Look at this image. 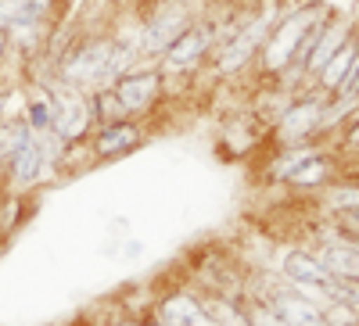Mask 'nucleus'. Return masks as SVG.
I'll return each instance as SVG.
<instances>
[{"label": "nucleus", "instance_id": "obj_4", "mask_svg": "<svg viewBox=\"0 0 359 326\" xmlns=\"http://www.w3.org/2000/svg\"><path fill=\"white\" fill-rule=\"evenodd\" d=\"M194 18H198V15L191 11L187 0H165V4H158L151 15H147L140 36H137L140 57H162V54L191 29Z\"/></svg>", "mask_w": 359, "mask_h": 326}, {"label": "nucleus", "instance_id": "obj_3", "mask_svg": "<svg viewBox=\"0 0 359 326\" xmlns=\"http://www.w3.org/2000/svg\"><path fill=\"white\" fill-rule=\"evenodd\" d=\"M327 15H331V8H323V4H306V8L284 11V15L277 18V25L269 29L262 50H259L262 72L277 79V76L294 62V50H298V43H302V36L309 33L320 18H327Z\"/></svg>", "mask_w": 359, "mask_h": 326}, {"label": "nucleus", "instance_id": "obj_15", "mask_svg": "<svg viewBox=\"0 0 359 326\" xmlns=\"http://www.w3.org/2000/svg\"><path fill=\"white\" fill-rule=\"evenodd\" d=\"M29 136H33V129H29V122H25L22 111L0 118V162L8 165V162L22 151V143H25Z\"/></svg>", "mask_w": 359, "mask_h": 326}, {"label": "nucleus", "instance_id": "obj_9", "mask_svg": "<svg viewBox=\"0 0 359 326\" xmlns=\"http://www.w3.org/2000/svg\"><path fill=\"white\" fill-rule=\"evenodd\" d=\"M266 305L273 309V316L284 323V326H331L323 316V309L309 298V294H302L298 287H280L266 298Z\"/></svg>", "mask_w": 359, "mask_h": 326}, {"label": "nucleus", "instance_id": "obj_8", "mask_svg": "<svg viewBox=\"0 0 359 326\" xmlns=\"http://www.w3.org/2000/svg\"><path fill=\"white\" fill-rule=\"evenodd\" d=\"M284 276H287L291 287H298L302 294H309L320 309L331 305V298H327V280H331V273L323 269V262H320L316 255H309V251H291V255L284 258Z\"/></svg>", "mask_w": 359, "mask_h": 326}, {"label": "nucleus", "instance_id": "obj_11", "mask_svg": "<svg viewBox=\"0 0 359 326\" xmlns=\"http://www.w3.org/2000/svg\"><path fill=\"white\" fill-rule=\"evenodd\" d=\"M158 323L162 326H216L212 316L191 294H172V298H165L158 305Z\"/></svg>", "mask_w": 359, "mask_h": 326}, {"label": "nucleus", "instance_id": "obj_25", "mask_svg": "<svg viewBox=\"0 0 359 326\" xmlns=\"http://www.w3.org/2000/svg\"><path fill=\"white\" fill-rule=\"evenodd\" d=\"M355 180H359V176H355Z\"/></svg>", "mask_w": 359, "mask_h": 326}, {"label": "nucleus", "instance_id": "obj_10", "mask_svg": "<svg viewBox=\"0 0 359 326\" xmlns=\"http://www.w3.org/2000/svg\"><path fill=\"white\" fill-rule=\"evenodd\" d=\"M147 140L144 126L137 118H123V122H111V126H97L90 133V147H94V158H123L130 151Z\"/></svg>", "mask_w": 359, "mask_h": 326}, {"label": "nucleus", "instance_id": "obj_13", "mask_svg": "<svg viewBox=\"0 0 359 326\" xmlns=\"http://www.w3.org/2000/svg\"><path fill=\"white\" fill-rule=\"evenodd\" d=\"M320 155L316 143H298V147H280V155H273V162L266 165V180L269 183H287L291 176L302 169L309 158Z\"/></svg>", "mask_w": 359, "mask_h": 326}, {"label": "nucleus", "instance_id": "obj_17", "mask_svg": "<svg viewBox=\"0 0 359 326\" xmlns=\"http://www.w3.org/2000/svg\"><path fill=\"white\" fill-rule=\"evenodd\" d=\"M323 204L331 215H345L352 208H359V180H348V183H327L323 190Z\"/></svg>", "mask_w": 359, "mask_h": 326}, {"label": "nucleus", "instance_id": "obj_19", "mask_svg": "<svg viewBox=\"0 0 359 326\" xmlns=\"http://www.w3.org/2000/svg\"><path fill=\"white\" fill-rule=\"evenodd\" d=\"M22 22H36L33 15V0H0V29H11Z\"/></svg>", "mask_w": 359, "mask_h": 326}, {"label": "nucleus", "instance_id": "obj_1", "mask_svg": "<svg viewBox=\"0 0 359 326\" xmlns=\"http://www.w3.org/2000/svg\"><path fill=\"white\" fill-rule=\"evenodd\" d=\"M280 15H284V11H280L277 0H273V4H266V8H259V11H252L226 40H219V47H216V72H219V76L245 72L255 57H259V50H262V43H266V36H269V29L277 25Z\"/></svg>", "mask_w": 359, "mask_h": 326}, {"label": "nucleus", "instance_id": "obj_16", "mask_svg": "<svg viewBox=\"0 0 359 326\" xmlns=\"http://www.w3.org/2000/svg\"><path fill=\"white\" fill-rule=\"evenodd\" d=\"M22 115H25V122H29L33 133H47L54 126V101H50V94L43 90V86H36V90L25 97Z\"/></svg>", "mask_w": 359, "mask_h": 326}, {"label": "nucleus", "instance_id": "obj_6", "mask_svg": "<svg viewBox=\"0 0 359 326\" xmlns=\"http://www.w3.org/2000/svg\"><path fill=\"white\" fill-rule=\"evenodd\" d=\"M219 40H223L219 22H212V18H194L187 33L162 54V76H184V72H194V69L205 62V57L216 50Z\"/></svg>", "mask_w": 359, "mask_h": 326}, {"label": "nucleus", "instance_id": "obj_20", "mask_svg": "<svg viewBox=\"0 0 359 326\" xmlns=\"http://www.w3.org/2000/svg\"><path fill=\"white\" fill-rule=\"evenodd\" d=\"M338 226H341V236L355 241V248H359V208H352V212L338 215Z\"/></svg>", "mask_w": 359, "mask_h": 326}, {"label": "nucleus", "instance_id": "obj_18", "mask_svg": "<svg viewBox=\"0 0 359 326\" xmlns=\"http://www.w3.org/2000/svg\"><path fill=\"white\" fill-rule=\"evenodd\" d=\"M22 215H25V197H22V190H11V194L0 190V236H8V233L22 222Z\"/></svg>", "mask_w": 359, "mask_h": 326}, {"label": "nucleus", "instance_id": "obj_26", "mask_svg": "<svg viewBox=\"0 0 359 326\" xmlns=\"http://www.w3.org/2000/svg\"><path fill=\"white\" fill-rule=\"evenodd\" d=\"M0 190H4V187H0Z\"/></svg>", "mask_w": 359, "mask_h": 326}, {"label": "nucleus", "instance_id": "obj_5", "mask_svg": "<svg viewBox=\"0 0 359 326\" xmlns=\"http://www.w3.org/2000/svg\"><path fill=\"white\" fill-rule=\"evenodd\" d=\"M331 101V94L323 90H309V94H298L287 111L273 122V140L280 147H298V143H316L320 136V122H323V108Z\"/></svg>", "mask_w": 359, "mask_h": 326}, {"label": "nucleus", "instance_id": "obj_23", "mask_svg": "<svg viewBox=\"0 0 359 326\" xmlns=\"http://www.w3.org/2000/svg\"><path fill=\"white\" fill-rule=\"evenodd\" d=\"M126 326H137V323H126Z\"/></svg>", "mask_w": 359, "mask_h": 326}, {"label": "nucleus", "instance_id": "obj_12", "mask_svg": "<svg viewBox=\"0 0 359 326\" xmlns=\"http://www.w3.org/2000/svg\"><path fill=\"white\" fill-rule=\"evenodd\" d=\"M355 57H359V40L352 36L334 57H331V62H327L320 72H316V90H323V94H338L341 90V83L352 76V65H355Z\"/></svg>", "mask_w": 359, "mask_h": 326}, {"label": "nucleus", "instance_id": "obj_21", "mask_svg": "<svg viewBox=\"0 0 359 326\" xmlns=\"http://www.w3.org/2000/svg\"><path fill=\"white\" fill-rule=\"evenodd\" d=\"M8 50H11V36H8V29H0V62L8 57Z\"/></svg>", "mask_w": 359, "mask_h": 326}, {"label": "nucleus", "instance_id": "obj_2", "mask_svg": "<svg viewBox=\"0 0 359 326\" xmlns=\"http://www.w3.org/2000/svg\"><path fill=\"white\" fill-rule=\"evenodd\" d=\"M111 47H115V36H86L79 43H69L57 54L54 76L83 94H97V90H104Z\"/></svg>", "mask_w": 359, "mask_h": 326}, {"label": "nucleus", "instance_id": "obj_22", "mask_svg": "<svg viewBox=\"0 0 359 326\" xmlns=\"http://www.w3.org/2000/svg\"><path fill=\"white\" fill-rule=\"evenodd\" d=\"M8 183V169H4V162H0V187Z\"/></svg>", "mask_w": 359, "mask_h": 326}, {"label": "nucleus", "instance_id": "obj_24", "mask_svg": "<svg viewBox=\"0 0 359 326\" xmlns=\"http://www.w3.org/2000/svg\"><path fill=\"white\" fill-rule=\"evenodd\" d=\"M187 4H194V0H187Z\"/></svg>", "mask_w": 359, "mask_h": 326}, {"label": "nucleus", "instance_id": "obj_7", "mask_svg": "<svg viewBox=\"0 0 359 326\" xmlns=\"http://www.w3.org/2000/svg\"><path fill=\"white\" fill-rule=\"evenodd\" d=\"M162 86H165L162 69H133L111 86V94H115V101L123 104V111L130 118H137L162 97Z\"/></svg>", "mask_w": 359, "mask_h": 326}, {"label": "nucleus", "instance_id": "obj_14", "mask_svg": "<svg viewBox=\"0 0 359 326\" xmlns=\"http://www.w3.org/2000/svg\"><path fill=\"white\" fill-rule=\"evenodd\" d=\"M331 172H334V162H331V155H316V158H309L302 169H298L291 180H287V187H294V190H316V187H327L331 183Z\"/></svg>", "mask_w": 359, "mask_h": 326}]
</instances>
